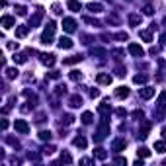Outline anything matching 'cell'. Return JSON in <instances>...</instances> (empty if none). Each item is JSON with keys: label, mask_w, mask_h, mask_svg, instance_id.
Masks as SVG:
<instances>
[{"label": "cell", "mask_w": 166, "mask_h": 166, "mask_svg": "<svg viewBox=\"0 0 166 166\" xmlns=\"http://www.w3.org/2000/svg\"><path fill=\"white\" fill-rule=\"evenodd\" d=\"M55 29H57L55 22H49V24H47V29L43 31V35H41V43H43V45H51V43H53V33H55Z\"/></svg>", "instance_id": "1"}, {"label": "cell", "mask_w": 166, "mask_h": 166, "mask_svg": "<svg viewBox=\"0 0 166 166\" xmlns=\"http://www.w3.org/2000/svg\"><path fill=\"white\" fill-rule=\"evenodd\" d=\"M14 127H16V131H18V133H22V135H25V133L29 131V125H28V123H25L24 119H16Z\"/></svg>", "instance_id": "2"}, {"label": "cell", "mask_w": 166, "mask_h": 166, "mask_svg": "<svg viewBox=\"0 0 166 166\" xmlns=\"http://www.w3.org/2000/svg\"><path fill=\"white\" fill-rule=\"evenodd\" d=\"M63 29L68 31V33H72V31L76 29V22H74L72 18H65L63 20Z\"/></svg>", "instance_id": "3"}, {"label": "cell", "mask_w": 166, "mask_h": 166, "mask_svg": "<svg viewBox=\"0 0 166 166\" xmlns=\"http://www.w3.org/2000/svg\"><path fill=\"white\" fill-rule=\"evenodd\" d=\"M41 18H43V8H37V12H35L33 16H31V20H29V25H31V28H35V25H39Z\"/></svg>", "instance_id": "4"}, {"label": "cell", "mask_w": 166, "mask_h": 166, "mask_svg": "<svg viewBox=\"0 0 166 166\" xmlns=\"http://www.w3.org/2000/svg\"><path fill=\"white\" fill-rule=\"evenodd\" d=\"M110 133V127H108V123H102V125L98 127V133H96V139H98V141H102V139H104L106 135H108Z\"/></svg>", "instance_id": "5"}, {"label": "cell", "mask_w": 166, "mask_h": 166, "mask_svg": "<svg viewBox=\"0 0 166 166\" xmlns=\"http://www.w3.org/2000/svg\"><path fill=\"white\" fill-rule=\"evenodd\" d=\"M154 92H156V90H154V88H143V90H139V96H141V98L143 100H151L152 98V96H154Z\"/></svg>", "instance_id": "6"}, {"label": "cell", "mask_w": 166, "mask_h": 166, "mask_svg": "<svg viewBox=\"0 0 166 166\" xmlns=\"http://www.w3.org/2000/svg\"><path fill=\"white\" fill-rule=\"evenodd\" d=\"M129 53H131V55H135V57H143V55H145L143 47L137 45V43H131V45H129Z\"/></svg>", "instance_id": "7"}, {"label": "cell", "mask_w": 166, "mask_h": 166, "mask_svg": "<svg viewBox=\"0 0 166 166\" xmlns=\"http://www.w3.org/2000/svg\"><path fill=\"white\" fill-rule=\"evenodd\" d=\"M96 82L98 84H111V76L106 74V72H100L98 76H96Z\"/></svg>", "instance_id": "8"}, {"label": "cell", "mask_w": 166, "mask_h": 166, "mask_svg": "<svg viewBox=\"0 0 166 166\" xmlns=\"http://www.w3.org/2000/svg\"><path fill=\"white\" fill-rule=\"evenodd\" d=\"M149 131H151V123H149V121H143L141 129H139V137H141V139H145V137L149 135Z\"/></svg>", "instance_id": "9"}, {"label": "cell", "mask_w": 166, "mask_h": 166, "mask_svg": "<svg viewBox=\"0 0 166 166\" xmlns=\"http://www.w3.org/2000/svg\"><path fill=\"white\" fill-rule=\"evenodd\" d=\"M59 47H61V49H72V39L61 37V39H59Z\"/></svg>", "instance_id": "10"}, {"label": "cell", "mask_w": 166, "mask_h": 166, "mask_svg": "<svg viewBox=\"0 0 166 166\" xmlns=\"http://www.w3.org/2000/svg\"><path fill=\"white\" fill-rule=\"evenodd\" d=\"M41 63H43V65H47V67H53L55 65V55H41Z\"/></svg>", "instance_id": "11"}, {"label": "cell", "mask_w": 166, "mask_h": 166, "mask_svg": "<svg viewBox=\"0 0 166 166\" xmlns=\"http://www.w3.org/2000/svg\"><path fill=\"white\" fill-rule=\"evenodd\" d=\"M72 143H74V147H78V149H86V145H88V143H86V139H84L82 135L74 137V141H72Z\"/></svg>", "instance_id": "12"}, {"label": "cell", "mask_w": 166, "mask_h": 166, "mask_svg": "<svg viewBox=\"0 0 166 166\" xmlns=\"http://www.w3.org/2000/svg\"><path fill=\"white\" fill-rule=\"evenodd\" d=\"M14 24H16V20L12 18V16H4V18H2V25H4V28H6V29L14 28Z\"/></svg>", "instance_id": "13"}, {"label": "cell", "mask_w": 166, "mask_h": 166, "mask_svg": "<svg viewBox=\"0 0 166 166\" xmlns=\"http://www.w3.org/2000/svg\"><path fill=\"white\" fill-rule=\"evenodd\" d=\"M29 31V25H18L16 28V37H25Z\"/></svg>", "instance_id": "14"}, {"label": "cell", "mask_w": 166, "mask_h": 166, "mask_svg": "<svg viewBox=\"0 0 166 166\" xmlns=\"http://www.w3.org/2000/svg\"><path fill=\"white\" fill-rule=\"evenodd\" d=\"M125 141H123V139H117V141H114V145H111V149H114L115 152H119V151H123V149H125Z\"/></svg>", "instance_id": "15"}, {"label": "cell", "mask_w": 166, "mask_h": 166, "mask_svg": "<svg viewBox=\"0 0 166 166\" xmlns=\"http://www.w3.org/2000/svg\"><path fill=\"white\" fill-rule=\"evenodd\" d=\"M115 96L119 100H123V98H127V96H129V88H125V86H119L115 90Z\"/></svg>", "instance_id": "16"}, {"label": "cell", "mask_w": 166, "mask_h": 166, "mask_svg": "<svg viewBox=\"0 0 166 166\" xmlns=\"http://www.w3.org/2000/svg\"><path fill=\"white\" fill-rule=\"evenodd\" d=\"M88 10H90L92 14H98V12H102V4H100V2H90V4H88Z\"/></svg>", "instance_id": "17"}, {"label": "cell", "mask_w": 166, "mask_h": 166, "mask_svg": "<svg viewBox=\"0 0 166 166\" xmlns=\"http://www.w3.org/2000/svg\"><path fill=\"white\" fill-rule=\"evenodd\" d=\"M67 6L71 8L72 12H78V10H80V2H78V0H68V2H67Z\"/></svg>", "instance_id": "18"}, {"label": "cell", "mask_w": 166, "mask_h": 166, "mask_svg": "<svg viewBox=\"0 0 166 166\" xmlns=\"http://www.w3.org/2000/svg\"><path fill=\"white\" fill-rule=\"evenodd\" d=\"M154 149H156V152H166V141H156Z\"/></svg>", "instance_id": "19"}, {"label": "cell", "mask_w": 166, "mask_h": 166, "mask_svg": "<svg viewBox=\"0 0 166 166\" xmlns=\"http://www.w3.org/2000/svg\"><path fill=\"white\" fill-rule=\"evenodd\" d=\"M94 154H96V158H100V160H106V158H108V152H106L104 149H96Z\"/></svg>", "instance_id": "20"}, {"label": "cell", "mask_w": 166, "mask_h": 166, "mask_svg": "<svg viewBox=\"0 0 166 166\" xmlns=\"http://www.w3.org/2000/svg\"><path fill=\"white\" fill-rule=\"evenodd\" d=\"M129 24L131 25H139V24H141V16H139V14H131L129 16Z\"/></svg>", "instance_id": "21"}, {"label": "cell", "mask_w": 166, "mask_h": 166, "mask_svg": "<svg viewBox=\"0 0 166 166\" xmlns=\"http://www.w3.org/2000/svg\"><path fill=\"white\" fill-rule=\"evenodd\" d=\"M82 61V55H74L71 59H65V65H72V63H80Z\"/></svg>", "instance_id": "22"}, {"label": "cell", "mask_w": 166, "mask_h": 166, "mask_svg": "<svg viewBox=\"0 0 166 166\" xmlns=\"http://www.w3.org/2000/svg\"><path fill=\"white\" fill-rule=\"evenodd\" d=\"M71 106H72V108L82 106V98H80V96H72V98H71Z\"/></svg>", "instance_id": "23"}, {"label": "cell", "mask_w": 166, "mask_h": 166, "mask_svg": "<svg viewBox=\"0 0 166 166\" xmlns=\"http://www.w3.org/2000/svg\"><path fill=\"white\" fill-rule=\"evenodd\" d=\"M137 154H139V156H143V158H147V156H151V151H149L147 147H141L137 151Z\"/></svg>", "instance_id": "24"}, {"label": "cell", "mask_w": 166, "mask_h": 166, "mask_svg": "<svg viewBox=\"0 0 166 166\" xmlns=\"http://www.w3.org/2000/svg\"><path fill=\"white\" fill-rule=\"evenodd\" d=\"M61 162H65V164H72V156L68 152H63L61 154Z\"/></svg>", "instance_id": "25"}, {"label": "cell", "mask_w": 166, "mask_h": 166, "mask_svg": "<svg viewBox=\"0 0 166 166\" xmlns=\"http://www.w3.org/2000/svg\"><path fill=\"white\" fill-rule=\"evenodd\" d=\"M18 76V68H6V78H16Z\"/></svg>", "instance_id": "26"}, {"label": "cell", "mask_w": 166, "mask_h": 166, "mask_svg": "<svg viewBox=\"0 0 166 166\" xmlns=\"http://www.w3.org/2000/svg\"><path fill=\"white\" fill-rule=\"evenodd\" d=\"M133 82H135V84H145V82H147V76H145V74H137V76L133 78Z\"/></svg>", "instance_id": "27"}, {"label": "cell", "mask_w": 166, "mask_h": 166, "mask_svg": "<svg viewBox=\"0 0 166 166\" xmlns=\"http://www.w3.org/2000/svg\"><path fill=\"white\" fill-rule=\"evenodd\" d=\"M39 139H41V141H51V131H41Z\"/></svg>", "instance_id": "28"}, {"label": "cell", "mask_w": 166, "mask_h": 166, "mask_svg": "<svg viewBox=\"0 0 166 166\" xmlns=\"http://www.w3.org/2000/svg\"><path fill=\"white\" fill-rule=\"evenodd\" d=\"M98 111H100V114H104V115H108L110 114V106L108 104H102L100 108H98Z\"/></svg>", "instance_id": "29"}, {"label": "cell", "mask_w": 166, "mask_h": 166, "mask_svg": "<svg viewBox=\"0 0 166 166\" xmlns=\"http://www.w3.org/2000/svg\"><path fill=\"white\" fill-rule=\"evenodd\" d=\"M92 121V114H90V111H84L82 114V123H90Z\"/></svg>", "instance_id": "30"}, {"label": "cell", "mask_w": 166, "mask_h": 166, "mask_svg": "<svg viewBox=\"0 0 166 166\" xmlns=\"http://www.w3.org/2000/svg\"><path fill=\"white\" fill-rule=\"evenodd\" d=\"M158 106H160V108H164V106H166V92H162L158 96Z\"/></svg>", "instance_id": "31"}, {"label": "cell", "mask_w": 166, "mask_h": 166, "mask_svg": "<svg viewBox=\"0 0 166 166\" xmlns=\"http://www.w3.org/2000/svg\"><path fill=\"white\" fill-rule=\"evenodd\" d=\"M28 59H25V55L22 53V55H14V63H25Z\"/></svg>", "instance_id": "32"}, {"label": "cell", "mask_w": 166, "mask_h": 166, "mask_svg": "<svg viewBox=\"0 0 166 166\" xmlns=\"http://www.w3.org/2000/svg\"><path fill=\"white\" fill-rule=\"evenodd\" d=\"M123 53H125L123 49H114V51H111V55H114L115 59H121V57H123Z\"/></svg>", "instance_id": "33"}, {"label": "cell", "mask_w": 166, "mask_h": 166, "mask_svg": "<svg viewBox=\"0 0 166 166\" xmlns=\"http://www.w3.org/2000/svg\"><path fill=\"white\" fill-rule=\"evenodd\" d=\"M141 37L145 41H151L152 39V35H151V31H141Z\"/></svg>", "instance_id": "34"}, {"label": "cell", "mask_w": 166, "mask_h": 166, "mask_svg": "<svg viewBox=\"0 0 166 166\" xmlns=\"http://www.w3.org/2000/svg\"><path fill=\"white\" fill-rule=\"evenodd\" d=\"M71 78L72 80H80V78H82V74H80V71H72L71 72Z\"/></svg>", "instance_id": "35"}, {"label": "cell", "mask_w": 166, "mask_h": 166, "mask_svg": "<svg viewBox=\"0 0 166 166\" xmlns=\"http://www.w3.org/2000/svg\"><path fill=\"white\" fill-rule=\"evenodd\" d=\"M16 12L18 16H25V6H16Z\"/></svg>", "instance_id": "36"}, {"label": "cell", "mask_w": 166, "mask_h": 166, "mask_svg": "<svg viewBox=\"0 0 166 166\" xmlns=\"http://www.w3.org/2000/svg\"><path fill=\"white\" fill-rule=\"evenodd\" d=\"M92 55H100V57H104V55H106V51H104V49H92Z\"/></svg>", "instance_id": "37"}, {"label": "cell", "mask_w": 166, "mask_h": 166, "mask_svg": "<svg viewBox=\"0 0 166 166\" xmlns=\"http://www.w3.org/2000/svg\"><path fill=\"white\" fill-rule=\"evenodd\" d=\"M72 119H74V117H72L71 114H67V115H65V125H71V123H72Z\"/></svg>", "instance_id": "38"}, {"label": "cell", "mask_w": 166, "mask_h": 166, "mask_svg": "<svg viewBox=\"0 0 166 166\" xmlns=\"http://www.w3.org/2000/svg\"><path fill=\"white\" fill-rule=\"evenodd\" d=\"M8 143H10V145H12V147H20V143H18V141H16V139H12V137H8Z\"/></svg>", "instance_id": "39"}, {"label": "cell", "mask_w": 166, "mask_h": 166, "mask_svg": "<svg viewBox=\"0 0 166 166\" xmlns=\"http://www.w3.org/2000/svg\"><path fill=\"white\" fill-rule=\"evenodd\" d=\"M90 96H92V98H98V96H100V90H90Z\"/></svg>", "instance_id": "40"}, {"label": "cell", "mask_w": 166, "mask_h": 166, "mask_svg": "<svg viewBox=\"0 0 166 166\" xmlns=\"http://www.w3.org/2000/svg\"><path fill=\"white\" fill-rule=\"evenodd\" d=\"M65 92H67V88H65V86H59V88H57V94H59V96H63Z\"/></svg>", "instance_id": "41"}, {"label": "cell", "mask_w": 166, "mask_h": 166, "mask_svg": "<svg viewBox=\"0 0 166 166\" xmlns=\"http://www.w3.org/2000/svg\"><path fill=\"white\" fill-rule=\"evenodd\" d=\"M133 117H135V119H139V117H141V119H143V111H133Z\"/></svg>", "instance_id": "42"}, {"label": "cell", "mask_w": 166, "mask_h": 166, "mask_svg": "<svg viewBox=\"0 0 166 166\" xmlns=\"http://www.w3.org/2000/svg\"><path fill=\"white\" fill-rule=\"evenodd\" d=\"M53 151H55V147H51V145H49V147H45V151H43V152H45V154H51Z\"/></svg>", "instance_id": "43"}, {"label": "cell", "mask_w": 166, "mask_h": 166, "mask_svg": "<svg viewBox=\"0 0 166 166\" xmlns=\"http://www.w3.org/2000/svg\"><path fill=\"white\" fill-rule=\"evenodd\" d=\"M143 10H145V14H147V16H151V14H152V8H151V6H145Z\"/></svg>", "instance_id": "44"}, {"label": "cell", "mask_w": 166, "mask_h": 166, "mask_svg": "<svg viewBox=\"0 0 166 166\" xmlns=\"http://www.w3.org/2000/svg\"><path fill=\"white\" fill-rule=\"evenodd\" d=\"M84 22H86V24H94V25H98V22H96V20H92V18H84Z\"/></svg>", "instance_id": "45"}, {"label": "cell", "mask_w": 166, "mask_h": 166, "mask_svg": "<svg viewBox=\"0 0 166 166\" xmlns=\"http://www.w3.org/2000/svg\"><path fill=\"white\" fill-rule=\"evenodd\" d=\"M115 37H117V39H125L127 41V33H123V31H121V33H117Z\"/></svg>", "instance_id": "46"}, {"label": "cell", "mask_w": 166, "mask_h": 166, "mask_svg": "<svg viewBox=\"0 0 166 166\" xmlns=\"http://www.w3.org/2000/svg\"><path fill=\"white\" fill-rule=\"evenodd\" d=\"M53 12H55V14H61V6H59V4H55V6H53Z\"/></svg>", "instance_id": "47"}, {"label": "cell", "mask_w": 166, "mask_h": 166, "mask_svg": "<svg viewBox=\"0 0 166 166\" xmlns=\"http://www.w3.org/2000/svg\"><path fill=\"white\" fill-rule=\"evenodd\" d=\"M115 162H117V164H125V158H123V156H117Z\"/></svg>", "instance_id": "48"}, {"label": "cell", "mask_w": 166, "mask_h": 166, "mask_svg": "<svg viewBox=\"0 0 166 166\" xmlns=\"http://www.w3.org/2000/svg\"><path fill=\"white\" fill-rule=\"evenodd\" d=\"M8 49H18V43H8Z\"/></svg>", "instance_id": "49"}, {"label": "cell", "mask_w": 166, "mask_h": 166, "mask_svg": "<svg viewBox=\"0 0 166 166\" xmlns=\"http://www.w3.org/2000/svg\"><path fill=\"white\" fill-rule=\"evenodd\" d=\"M49 78H59V72H49Z\"/></svg>", "instance_id": "50"}, {"label": "cell", "mask_w": 166, "mask_h": 166, "mask_svg": "<svg viewBox=\"0 0 166 166\" xmlns=\"http://www.w3.org/2000/svg\"><path fill=\"white\" fill-rule=\"evenodd\" d=\"M162 135H164V139H166V127H164V129H162Z\"/></svg>", "instance_id": "51"}, {"label": "cell", "mask_w": 166, "mask_h": 166, "mask_svg": "<svg viewBox=\"0 0 166 166\" xmlns=\"http://www.w3.org/2000/svg\"><path fill=\"white\" fill-rule=\"evenodd\" d=\"M162 43H166V35H162Z\"/></svg>", "instance_id": "52"}, {"label": "cell", "mask_w": 166, "mask_h": 166, "mask_svg": "<svg viewBox=\"0 0 166 166\" xmlns=\"http://www.w3.org/2000/svg\"><path fill=\"white\" fill-rule=\"evenodd\" d=\"M164 24H166V20H164Z\"/></svg>", "instance_id": "53"}, {"label": "cell", "mask_w": 166, "mask_h": 166, "mask_svg": "<svg viewBox=\"0 0 166 166\" xmlns=\"http://www.w3.org/2000/svg\"><path fill=\"white\" fill-rule=\"evenodd\" d=\"M164 164H166V160H164Z\"/></svg>", "instance_id": "54"}]
</instances>
